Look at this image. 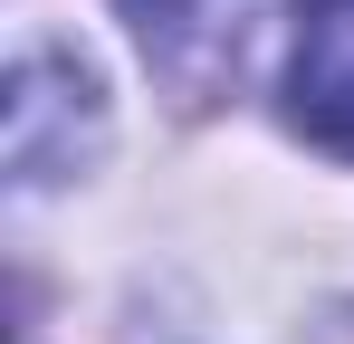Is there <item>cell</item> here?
<instances>
[{"label": "cell", "instance_id": "1", "mask_svg": "<svg viewBox=\"0 0 354 344\" xmlns=\"http://www.w3.org/2000/svg\"><path fill=\"white\" fill-rule=\"evenodd\" d=\"M288 115H297V134H306V144L354 153V0H297Z\"/></svg>", "mask_w": 354, "mask_h": 344}, {"label": "cell", "instance_id": "2", "mask_svg": "<svg viewBox=\"0 0 354 344\" xmlns=\"http://www.w3.org/2000/svg\"><path fill=\"white\" fill-rule=\"evenodd\" d=\"M124 19L153 57H182L201 29H221V0H124Z\"/></svg>", "mask_w": 354, "mask_h": 344}]
</instances>
